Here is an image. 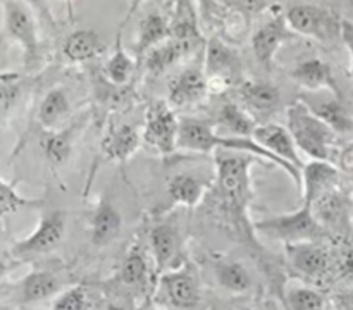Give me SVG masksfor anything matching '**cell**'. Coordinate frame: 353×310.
Segmentation results:
<instances>
[{
	"label": "cell",
	"instance_id": "6da1fadb",
	"mask_svg": "<svg viewBox=\"0 0 353 310\" xmlns=\"http://www.w3.org/2000/svg\"><path fill=\"white\" fill-rule=\"evenodd\" d=\"M178 150L193 152V154H216L217 150H231L254 155L261 161H265L269 164H274L276 167L283 169L293 179V183L299 186V189L300 183H302V172L299 169L272 155L265 148H262L254 138L228 136V134L217 131L216 124L207 123V121L202 119L183 117L181 124H179Z\"/></svg>",
	"mask_w": 353,
	"mask_h": 310
},
{
	"label": "cell",
	"instance_id": "7a4b0ae2",
	"mask_svg": "<svg viewBox=\"0 0 353 310\" xmlns=\"http://www.w3.org/2000/svg\"><path fill=\"white\" fill-rule=\"evenodd\" d=\"M286 127L292 133L296 148L310 161H331L336 133L302 100H295L286 107Z\"/></svg>",
	"mask_w": 353,
	"mask_h": 310
},
{
	"label": "cell",
	"instance_id": "3957f363",
	"mask_svg": "<svg viewBox=\"0 0 353 310\" xmlns=\"http://www.w3.org/2000/svg\"><path fill=\"white\" fill-rule=\"evenodd\" d=\"M2 7L6 34L23 52L24 71H37L43 62L37 12L24 0H2Z\"/></svg>",
	"mask_w": 353,
	"mask_h": 310
},
{
	"label": "cell",
	"instance_id": "277c9868",
	"mask_svg": "<svg viewBox=\"0 0 353 310\" xmlns=\"http://www.w3.org/2000/svg\"><path fill=\"white\" fill-rule=\"evenodd\" d=\"M257 157L231 150L216 152V183L224 202L234 212L243 214L250 203V167ZM261 161V158H259Z\"/></svg>",
	"mask_w": 353,
	"mask_h": 310
},
{
	"label": "cell",
	"instance_id": "5b68a950",
	"mask_svg": "<svg viewBox=\"0 0 353 310\" xmlns=\"http://www.w3.org/2000/svg\"><path fill=\"white\" fill-rule=\"evenodd\" d=\"M252 229L265 238L283 241L285 245L316 241L326 234V227L317 219L312 207L305 203H302V207L295 212L255 220L252 223Z\"/></svg>",
	"mask_w": 353,
	"mask_h": 310
},
{
	"label": "cell",
	"instance_id": "8992f818",
	"mask_svg": "<svg viewBox=\"0 0 353 310\" xmlns=\"http://www.w3.org/2000/svg\"><path fill=\"white\" fill-rule=\"evenodd\" d=\"M286 21L299 37L312 38L319 43L341 40L343 19L331 9L314 3H296L286 10Z\"/></svg>",
	"mask_w": 353,
	"mask_h": 310
},
{
	"label": "cell",
	"instance_id": "52a82bcc",
	"mask_svg": "<svg viewBox=\"0 0 353 310\" xmlns=\"http://www.w3.org/2000/svg\"><path fill=\"white\" fill-rule=\"evenodd\" d=\"M68 227V214L61 209L45 210L37 227L23 240L14 241L10 255L16 258H33L54 251L62 243Z\"/></svg>",
	"mask_w": 353,
	"mask_h": 310
},
{
	"label": "cell",
	"instance_id": "ba28073f",
	"mask_svg": "<svg viewBox=\"0 0 353 310\" xmlns=\"http://www.w3.org/2000/svg\"><path fill=\"white\" fill-rule=\"evenodd\" d=\"M179 124L181 119L174 114L169 102L157 100L145 112L143 141L159 155H171L178 150Z\"/></svg>",
	"mask_w": 353,
	"mask_h": 310
},
{
	"label": "cell",
	"instance_id": "9c48e42d",
	"mask_svg": "<svg viewBox=\"0 0 353 310\" xmlns=\"http://www.w3.org/2000/svg\"><path fill=\"white\" fill-rule=\"evenodd\" d=\"M203 71L209 81V92H224L238 83L241 72L240 55L223 38H209L205 45V69Z\"/></svg>",
	"mask_w": 353,
	"mask_h": 310
},
{
	"label": "cell",
	"instance_id": "30bf717a",
	"mask_svg": "<svg viewBox=\"0 0 353 310\" xmlns=\"http://www.w3.org/2000/svg\"><path fill=\"white\" fill-rule=\"evenodd\" d=\"M296 38L299 34L290 28L286 14H283L281 10H274V14L254 31L250 43L259 64L265 69H272L279 48Z\"/></svg>",
	"mask_w": 353,
	"mask_h": 310
},
{
	"label": "cell",
	"instance_id": "8fae6325",
	"mask_svg": "<svg viewBox=\"0 0 353 310\" xmlns=\"http://www.w3.org/2000/svg\"><path fill=\"white\" fill-rule=\"evenodd\" d=\"M321 121L336 134H353V116L343 103V96L333 92H303L299 96Z\"/></svg>",
	"mask_w": 353,
	"mask_h": 310
},
{
	"label": "cell",
	"instance_id": "7c38bea8",
	"mask_svg": "<svg viewBox=\"0 0 353 310\" xmlns=\"http://www.w3.org/2000/svg\"><path fill=\"white\" fill-rule=\"evenodd\" d=\"M238 99L240 105L255 121L268 119L283 105L281 90L272 83L261 81V79H245L238 83Z\"/></svg>",
	"mask_w": 353,
	"mask_h": 310
},
{
	"label": "cell",
	"instance_id": "4fadbf2b",
	"mask_svg": "<svg viewBox=\"0 0 353 310\" xmlns=\"http://www.w3.org/2000/svg\"><path fill=\"white\" fill-rule=\"evenodd\" d=\"M254 138L262 148L271 152L272 155L279 157L281 161L288 162L293 167L299 169L302 172L303 161L300 157V150L296 148L295 141H293L292 133L288 127L281 126L278 123H261L254 131Z\"/></svg>",
	"mask_w": 353,
	"mask_h": 310
},
{
	"label": "cell",
	"instance_id": "5bb4252c",
	"mask_svg": "<svg viewBox=\"0 0 353 310\" xmlns=\"http://www.w3.org/2000/svg\"><path fill=\"white\" fill-rule=\"evenodd\" d=\"M338 169L331 162L326 161H310L302 169V183H300V193H302V203L314 207L323 196L333 192L334 185L338 183Z\"/></svg>",
	"mask_w": 353,
	"mask_h": 310
},
{
	"label": "cell",
	"instance_id": "9a60e30c",
	"mask_svg": "<svg viewBox=\"0 0 353 310\" xmlns=\"http://www.w3.org/2000/svg\"><path fill=\"white\" fill-rule=\"evenodd\" d=\"M214 178H205L199 172H176L168 181V196L171 207H196L203 200L205 193L212 188Z\"/></svg>",
	"mask_w": 353,
	"mask_h": 310
},
{
	"label": "cell",
	"instance_id": "2e32d148",
	"mask_svg": "<svg viewBox=\"0 0 353 310\" xmlns=\"http://www.w3.org/2000/svg\"><path fill=\"white\" fill-rule=\"evenodd\" d=\"M290 76L300 88H303V92H326L327 90V92L343 96L331 65L319 57L300 61L290 71Z\"/></svg>",
	"mask_w": 353,
	"mask_h": 310
},
{
	"label": "cell",
	"instance_id": "e0dca14e",
	"mask_svg": "<svg viewBox=\"0 0 353 310\" xmlns=\"http://www.w3.org/2000/svg\"><path fill=\"white\" fill-rule=\"evenodd\" d=\"M209 93L205 71L200 68H186L169 81L168 102L171 107H188L199 103Z\"/></svg>",
	"mask_w": 353,
	"mask_h": 310
},
{
	"label": "cell",
	"instance_id": "ac0fdd59",
	"mask_svg": "<svg viewBox=\"0 0 353 310\" xmlns=\"http://www.w3.org/2000/svg\"><path fill=\"white\" fill-rule=\"evenodd\" d=\"M121 229H123V216L119 209L114 205L112 200L102 195L88 220L90 240L95 247H107L117 240Z\"/></svg>",
	"mask_w": 353,
	"mask_h": 310
},
{
	"label": "cell",
	"instance_id": "d6986e66",
	"mask_svg": "<svg viewBox=\"0 0 353 310\" xmlns=\"http://www.w3.org/2000/svg\"><path fill=\"white\" fill-rule=\"evenodd\" d=\"M143 136L133 124H110L100 143L102 155L109 162L124 164L141 147Z\"/></svg>",
	"mask_w": 353,
	"mask_h": 310
},
{
	"label": "cell",
	"instance_id": "ffe728a7",
	"mask_svg": "<svg viewBox=\"0 0 353 310\" xmlns=\"http://www.w3.org/2000/svg\"><path fill=\"white\" fill-rule=\"evenodd\" d=\"M285 251L292 267L303 276L319 278L330 269V255L316 241L285 245Z\"/></svg>",
	"mask_w": 353,
	"mask_h": 310
},
{
	"label": "cell",
	"instance_id": "44dd1931",
	"mask_svg": "<svg viewBox=\"0 0 353 310\" xmlns=\"http://www.w3.org/2000/svg\"><path fill=\"white\" fill-rule=\"evenodd\" d=\"M148 245L159 271L172 264L181 251V233L172 220L155 224L148 233Z\"/></svg>",
	"mask_w": 353,
	"mask_h": 310
},
{
	"label": "cell",
	"instance_id": "7402d4cb",
	"mask_svg": "<svg viewBox=\"0 0 353 310\" xmlns=\"http://www.w3.org/2000/svg\"><path fill=\"white\" fill-rule=\"evenodd\" d=\"M76 130H78V124H71V126H64L54 131H41L40 148L43 152L45 161L52 169L62 167L72 155Z\"/></svg>",
	"mask_w": 353,
	"mask_h": 310
},
{
	"label": "cell",
	"instance_id": "603a6c76",
	"mask_svg": "<svg viewBox=\"0 0 353 310\" xmlns=\"http://www.w3.org/2000/svg\"><path fill=\"white\" fill-rule=\"evenodd\" d=\"M105 41L93 30H76L62 43V55L72 64L90 62L103 54Z\"/></svg>",
	"mask_w": 353,
	"mask_h": 310
},
{
	"label": "cell",
	"instance_id": "cb8c5ba5",
	"mask_svg": "<svg viewBox=\"0 0 353 310\" xmlns=\"http://www.w3.org/2000/svg\"><path fill=\"white\" fill-rule=\"evenodd\" d=\"M171 38V24L161 12H148L138 24L137 41L133 45L134 59L140 61L157 45Z\"/></svg>",
	"mask_w": 353,
	"mask_h": 310
},
{
	"label": "cell",
	"instance_id": "d4e9b609",
	"mask_svg": "<svg viewBox=\"0 0 353 310\" xmlns=\"http://www.w3.org/2000/svg\"><path fill=\"white\" fill-rule=\"evenodd\" d=\"M69 114H71V100L68 92L62 86H54L41 99L37 119L41 130L54 131L61 130Z\"/></svg>",
	"mask_w": 353,
	"mask_h": 310
},
{
	"label": "cell",
	"instance_id": "484cf974",
	"mask_svg": "<svg viewBox=\"0 0 353 310\" xmlns=\"http://www.w3.org/2000/svg\"><path fill=\"white\" fill-rule=\"evenodd\" d=\"M169 302L178 309H193L200 302L199 285L188 271L169 272L162 278Z\"/></svg>",
	"mask_w": 353,
	"mask_h": 310
},
{
	"label": "cell",
	"instance_id": "4316f807",
	"mask_svg": "<svg viewBox=\"0 0 353 310\" xmlns=\"http://www.w3.org/2000/svg\"><path fill=\"white\" fill-rule=\"evenodd\" d=\"M216 126L221 127L223 134H228V136L252 138L259 123L240 103L224 102L217 110Z\"/></svg>",
	"mask_w": 353,
	"mask_h": 310
},
{
	"label": "cell",
	"instance_id": "83f0119b",
	"mask_svg": "<svg viewBox=\"0 0 353 310\" xmlns=\"http://www.w3.org/2000/svg\"><path fill=\"white\" fill-rule=\"evenodd\" d=\"M137 71V61L124 50L123 47V28L119 26L114 41V50L103 68V76L107 83L112 86H126Z\"/></svg>",
	"mask_w": 353,
	"mask_h": 310
},
{
	"label": "cell",
	"instance_id": "f1b7e54d",
	"mask_svg": "<svg viewBox=\"0 0 353 310\" xmlns=\"http://www.w3.org/2000/svg\"><path fill=\"white\" fill-rule=\"evenodd\" d=\"M43 198H28L17 192V181H9L3 178L0 185V217L2 223H7L10 216L21 212V210H37L43 209Z\"/></svg>",
	"mask_w": 353,
	"mask_h": 310
},
{
	"label": "cell",
	"instance_id": "f546056e",
	"mask_svg": "<svg viewBox=\"0 0 353 310\" xmlns=\"http://www.w3.org/2000/svg\"><path fill=\"white\" fill-rule=\"evenodd\" d=\"M24 86H26V76L21 72L3 71L0 74V112H2L3 124H7L16 107L19 105Z\"/></svg>",
	"mask_w": 353,
	"mask_h": 310
},
{
	"label": "cell",
	"instance_id": "4dcf8cb0",
	"mask_svg": "<svg viewBox=\"0 0 353 310\" xmlns=\"http://www.w3.org/2000/svg\"><path fill=\"white\" fill-rule=\"evenodd\" d=\"M59 288V281L52 272L33 271L21 281L19 295L26 303L40 302L54 295Z\"/></svg>",
	"mask_w": 353,
	"mask_h": 310
},
{
	"label": "cell",
	"instance_id": "1f68e13d",
	"mask_svg": "<svg viewBox=\"0 0 353 310\" xmlns=\"http://www.w3.org/2000/svg\"><path fill=\"white\" fill-rule=\"evenodd\" d=\"M186 54H190L188 48L183 43H179L174 38H169L164 43L157 45V47L152 48L147 55H145V65H147L148 72L152 74H161L165 69L171 68L172 64L179 61L181 57H185Z\"/></svg>",
	"mask_w": 353,
	"mask_h": 310
},
{
	"label": "cell",
	"instance_id": "d6a6232c",
	"mask_svg": "<svg viewBox=\"0 0 353 310\" xmlns=\"http://www.w3.org/2000/svg\"><path fill=\"white\" fill-rule=\"evenodd\" d=\"M216 278L219 285L231 293H245L252 286V278L245 265L234 260L216 264Z\"/></svg>",
	"mask_w": 353,
	"mask_h": 310
},
{
	"label": "cell",
	"instance_id": "836d02e7",
	"mask_svg": "<svg viewBox=\"0 0 353 310\" xmlns=\"http://www.w3.org/2000/svg\"><path fill=\"white\" fill-rule=\"evenodd\" d=\"M148 276V264L145 258L143 248L140 245H134L130 251H128L126 258H124L123 265H121L119 278L124 285L128 286H141L147 281Z\"/></svg>",
	"mask_w": 353,
	"mask_h": 310
},
{
	"label": "cell",
	"instance_id": "e575fe53",
	"mask_svg": "<svg viewBox=\"0 0 353 310\" xmlns=\"http://www.w3.org/2000/svg\"><path fill=\"white\" fill-rule=\"evenodd\" d=\"M286 303L290 310H321L324 298L310 288H292L286 295Z\"/></svg>",
	"mask_w": 353,
	"mask_h": 310
},
{
	"label": "cell",
	"instance_id": "d590c367",
	"mask_svg": "<svg viewBox=\"0 0 353 310\" xmlns=\"http://www.w3.org/2000/svg\"><path fill=\"white\" fill-rule=\"evenodd\" d=\"M86 303H88V296H86L85 288L74 286L55 300L52 310H85Z\"/></svg>",
	"mask_w": 353,
	"mask_h": 310
},
{
	"label": "cell",
	"instance_id": "8d00e7d4",
	"mask_svg": "<svg viewBox=\"0 0 353 310\" xmlns=\"http://www.w3.org/2000/svg\"><path fill=\"white\" fill-rule=\"evenodd\" d=\"M223 2L228 9L233 10V12L241 14V16L247 17L248 21H250L252 16L268 9L269 6V0H223Z\"/></svg>",
	"mask_w": 353,
	"mask_h": 310
},
{
	"label": "cell",
	"instance_id": "74e56055",
	"mask_svg": "<svg viewBox=\"0 0 353 310\" xmlns=\"http://www.w3.org/2000/svg\"><path fill=\"white\" fill-rule=\"evenodd\" d=\"M24 2H26L28 6H30L31 9L37 12L38 19L45 21L48 26H55V19H54V16H52L50 6H48V0H24Z\"/></svg>",
	"mask_w": 353,
	"mask_h": 310
},
{
	"label": "cell",
	"instance_id": "f35d334b",
	"mask_svg": "<svg viewBox=\"0 0 353 310\" xmlns=\"http://www.w3.org/2000/svg\"><path fill=\"white\" fill-rule=\"evenodd\" d=\"M341 41L347 45L350 52V76L353 79V23L348 19H343V33H341Z\"/></svg>",
	"mask_w": 353,
	"mask_h": 310
},
{
	"label": "cell",
	"instance_id": "ab89813d",
	"mask_svg": "<svg viewBox=\"0 0 353 310\" xmlns=\"http://www.w3.org/2000/svg\"><path fill=\"white\" fill-rule=\"evenodd\" d=\"M199 7L205 21H214L217 12H219V2L217 0H199Z\"/></svg>",
	"mask_w": 353,
	"mask_h": 310
},
{
	"label": "cell",
	"instance_id": "60d3db41",
	"mask_svg": "<svg viewBox=\"0 0 353 310\" xmlns=\"http://www.w3.org/2000/svg\"><path fill=\"white\" fill-rule=\"evenodd\" d=\"M338 305L343 310H353V291L345 293V295H340L336 298Z\"/></svg>",
	"mask_w": 353,
	"mask_h": 310
},
{
	"label": "cell",
	"instance_id": "b9f144b4",
	"mask_svg": "<svg viewBox=\"0 0 353 310\" xmlns=\"http://www.w3.org/2000/svg\"><path fill=\"white\" fill-rule=\"evenodd\" d=\"M141 3V0H131V7H130V10H128V14H126V17H124V21L123 23H121V28H124L128 24V21H130V17L133 16L134 12H137V9H138V6H140Z\"/></svg>",
	"mask_w": 353,
	"mask_h": 310
},
{
	"label": "cell",
	"instance_id": "7bdbcfd3",
	"mask_svg": "<svg viewBox=\"0 0 353 310\" xmlns=\"http://www.w3.org/2000/svg\"><path fill=\"white\" fill-rule=\"evenodd\" d=\"M324 2H338V3H347V6L353 7V0H324Z\"/></svg>",
	"mask_w": 353,
	"mask_h": 310
},
{
	"label": "cell",
	"instance_id": "ee69618b",
	"mask_svg": "<svg viewBox=\"0 0 353 310\" xmlns=\"http://www.w3.org/2000/svg\"><path fill=\"white\" fill-rule=\"evenodd\" d=\"M64 2H65V6L69 7V14L72 16V0H64Z\"/></svg>",
	"mask_w": 353,
	"mask_h": 310
},
{
	"label": "cell",
	"instance_id": "f6af8a7d",
	"mask_svg": "<svg viewBox=\"0 0 353 310\" xmlns=\"http://www.w3.org/2000/svg\"><path fill=\"white\" fill-rule=\"evenodd\" d=\"M107 310H123V309H121V307H117V305H110Z\"/></svg>",
	"mask_w": 353,
	"mask_h": 310
},
{
	"label": "cell",
	"instance_id": "bcb514c9",
	"mask_svg": "<svg viewBox=\"0 0 353 310\" xmlns=\"http://www.w3.org/2000/svg\"><path fill=\"white\" fill-rule=\"evenodd\" d=\"M152 310H157V309H152Z\"/></svg>",
	"mask_w": 353,
	"mask_h": 310
}]
</instances>
